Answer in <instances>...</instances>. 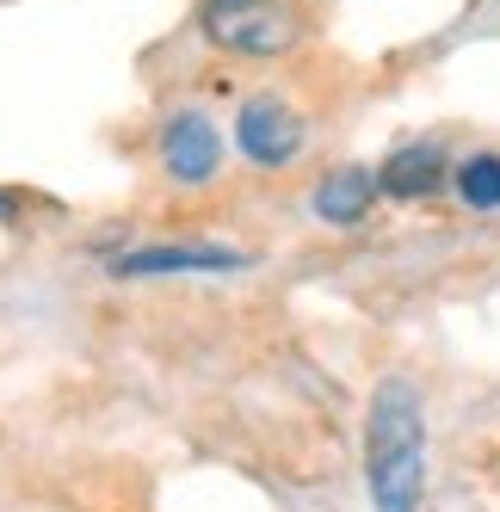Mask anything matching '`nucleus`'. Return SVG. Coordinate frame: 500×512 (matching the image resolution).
<instances>
[{
	"label": "nucleus",
	"instance_id": "obj_6",
	"mask_svg": "<svg viewBox=\"0 0 500 512\" xmlns=\"http://www.w3.org/2000/svg\"><path fill=\"white\" fill-rule=\"evenodd\" d=\"M371 198H377L371 167H334V173L315 186V216H321V223H334V229H352V223L371 210Z\"/></svg>",
	"mask_w": 500,
	"mask_h": 512
},
{
	"label": "nucleus",
	"instance_id": "obj_5",
	"mask_svg": "<svg viewBox=\"0 0 500 512\" xmlns=\"http://www.w3.org/2000/svg\"><path fill=\"white\" fill-rule=\"evenodd\" d=\"M241 253L229 247H142V253H118L112 272L118 278H149V272H235Z\"/></svg>",
	"mask_w": 500,
	"mask_h": 512
},
{
	"label": "nucleus",
	"instance_id": "obj_2",
	"mask_svg": "<svg viewBox=\"0 0 500 512\" xmlns=\"http://www.w3.org/2000/svg\"><path fill=\"white\" fill-rule=\"evenodd\" d=\"M204 31L223 50L278 56V50L297 44V13L278 7V0H210V7H204Z\"/></svg>",
	"mask_w": 500,
	"mask_h": 512
},
{
	"label": "nucleus",
	"instance_id": "obj_4",
	"mask_svg": "<svg viewBox=\"0 0 500 512\" xmlns=\"http://www.w3.org/2000/svg\"><path fill=\"white\" fill-rule=\"evenodd\" d=\"M235 142L247 149V161L284 167V161L303 149V118H297L284 99H247L241 118H235Z\"/></svg>",
	"mask_w": 500,
	"mask_h": 512
},
{
	"label": "nucleus",
	"instance_id": "obj_3",
	"mask_svg": "<svg viewBox=\"0 0 500 512\" xmlns=\"http://www.w3.org/2000/svg\"><path fill=\"white\" fill-rule=\"evenodd\" d=\"M161 167L180 179V186H204L210 173L223 167V136L204 112H173L161 130Z\"/></svg>",
	"mask_w": 500,
	"mask_h": 512
},
{
	"label": "nucleus",
	"instance_id": "obj_7",
	"mask_svg": "<svg viewBox=\"0 0 500 512\" xmlns=\"http://www.w3.org/2000/svg\"><path fill=\"white\" fill-rule=\"evenodd\" d=\"M377 186H383L389 198H433V192L445 186V155L433 149V142H414V149H396V155L383 161Z\"/></svg>",
	"mask_w": 500,
	"mask_h": 512
},
{
	"label": "nucleus",
	"instance_id": "obj_1",
	"mask_svg": "<svg viewBox=\"0 0 500 512\" xmlns=\"http://www.w3.org/2000/svg\"><path fill=\"white\" fill-rule=\"evenodd\" d=\"M365 482L377 512H420L426 494V414L420 389L389 377L371 395L365 414Z\"/></svg>",
	"mask_w": 500,
	"mask_h": 512
},
{
	"label": "nucleus",
	"instance_id": "obj_8",
	"mask_svg": "<svg viewBox=\"0 0 500 512\" xmlns=\"http://www.w3.org/2000/svg\"><path fill=\"white\" fill-rule=\"evenodd\" d=\"M457 198L470 210H500V155H470L457 167Z\"/></svg>",
	"mask_w": 500,
	"mask_h": 512
}]
</instances>
